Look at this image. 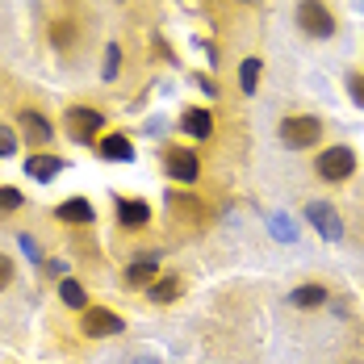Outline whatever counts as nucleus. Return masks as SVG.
Listing matches in <instances>:
<instances>
[{"label":"nucleus","mask_w":364,"mask_h":364,"mask_svg":"<svg viewBox=\"0 0 364 364\" xmlns=\"http://www.w3.org/2000/svg\"><path fill=\"white\" fill-rule=\"evenodd\" d=\"M318 139H323V122L314 113H289L281 122V143L289 146V151H306V146H314Z\"/></svg>","instance_id":"obj_1"},{"label":"nucleus","mask_w":364,"mask_h":364,"mask_svg":"<svg viewBox=\"0 0 364 364\" xmlns=\"http://www.w3.org/2000/svg\"><path fill=\"white\" fill-rule=\"evenodd\" d=\"M314 172H318V181H327V184H343L352 172H356V151L352 146H327L318 159H314Z\"/></svg>","instance_id":"obj_2"},{"label":"nucleus","mask_w":364,"mask_h":364,"mask_svg":"<svg viewBox=\"0 0 364 364\" xmlns=\"http://www.w3.org/2000/svg\"><path fill=\"white\" fill-rule=\"evenodd\" d=\"M297 26L310 38H331L335 34V13L323 0H297Z\"/></svg>","instance_id":"obj_3"},{"label":"nucleus","mask_w":364,"mask_h":364,"mask_svg":"<svg viewBox=\"0 0 364 364\" xmlns=\"http://www.w3.org/2000/svg\"><path fill=\"white\" fill-rule=\"evenodd\" d=\"M63 122H68V130H72L75 143H92V139L105 130L101 109H88V105H72V109L63 113Z\"/></svg>","instance_id":"obj_4"},{"label":"nucleus","mask_w":364,"mask_h":364,"mask_svg":"<svg viewBox=\"0 0 364 364\" xmlns=\"http://www.w3.org/2000/svg\"><path fill=\"white\" fill-rule=\"evenodd\" d=\"M164 168H168L172 181H181V184H193L201 176V159H197V151H188V146H168Z\"/></svg>","instance_id":"obj_5"},{"label":"nucleus","mask_w":364,"mask_h":364,"mask_svg":"<svg viewBox=\"0 0 364 364\" xmlns=\"http://www.w3.org/2000/svg\"><path fill=\"white\" fill-rule=\"evenodd\" d=\"M84 335L88 339H109V335H122L126 331V323L113 314V310H105V306H92V310H84Z\"/></svg>","instance_id":"obj_6"},{"label":"nucleus","mask_w":364,"mask_h":364,"mask_svg":"<svg viewBox=\"0 0 364 364\" xmlns=\"http://www.w3.org/2000/svg\"><path fill=\"white\" fill-rule=\"evenodd\" d=\"M301 214H306V222H310L323 239H339V235H343V218L335 214V205H331V201H310Z\"/></svg>","instance_id":"obj_7"},{"label":"nucleus","mask_w":364,"mask_h":364,"mask_svg":"<svg viewBox=\"0 0 364 364\" xmlns=\"http://www.w3.org/2000/svg\"><path fill=\"white\" fill-rule=\"evenodd\" d=\"M17 126L26 130V139H30V146H46L50 139H55L50 122H46V117H42L38 109H21V113H17Z\"/></svg>","instance_id":"obj_8"},{"label":"nucleus","mask_w":364,"mask_h":364,"mask_svg":"<svg viewBox=\"0 0 364 364\" xmlns=\"http://www.w3.org/2000/svg\"><path fill=\"white\" fill-rule=\"evenodd\" d=\"M181 130L188 134V139H201V143H205V139L214 134V113L197 109V105H193V109H184L181 113Z\"/></svg>","instance_id":"obj_9"},{"label":"nucleus","mask_w":364,"mask_h":364,"mask_svg":"<svg viewBox=\"0 0 364 364\" xmlns=\"http://www.w3.org/2000/svg\"><path fill=\"white\" fill-rule=\"evenodd\" d=\"M26 172H30V181H55L59 172H63V159L59 155H42V151H34L30 159H26Z\"/></svg>","instance_id":"obj_10"},{"label":"nucleus","mask_w":364,"mask_h":364,"mask_svg":"<svg viewBox=\"0 0 364 364\" xmlns=\"http://www.w3.org/2000/svg\"><path fill=\"white\" fill-rule=\"evenodd\" d=\"M55 214H59V222H68V226H92V218H97V210L84 197H68Z\"/></svg>","instance_id":"obj_11"},{"label":"nucleus","mask_w":364,"mask_h":364,"mask_svg":"<svg viewBox=\"0 0 364 364\" xmlns=\"http://www.w3.org/2000/svg\"><path fill=\"white\" fill-rule=\"evenodd\" d=\"M97 151H101V159H113V164H130L134 159V143L126 134H105L97 143Z\"/></svg>","instance_id":"obj_12"},{"label":"nucleus","mask_w":364,"mask_h":364,"mask_svg":"<svg viewBox=\"0 0 364 364\" xmlns=\"http://www.w3.org/2000/svg\"><path fill=\"white\" fill-rule=\"evenodd\" d=\"M117 222H122L126 230H134V226H146V222H151V210H146L143 201H130V197H117Z\"/></svg>","instance_id":"obj_13"},{"label":"nucleus","mask_w":364,"mask_h":364,"mask_svg":"<svg viewBox=\"0 0 364 364\" xmlns=\"http://www.w3.org/2000/svg\"><path fill=\"white\" fill-rule=\"evenodd\" d=\"M331 293H327V285H297V289L289 293V301L297 306V310H314V306H323Z\"/></svg>","instance_id":"obj_14"},{"label":"nucleus","mask_w":364,"mask_h":364,"mask_svg":"<svg viewBox=\"0 0 364 364\" xmlns=\"http://www.w3.org/2000/svg\"><path fill=\"white\" fill-rule=\"evenodd\" d=\"M155 268H159V255H139V259H130V268H126V281H130V285H151Z\"/></svg>","instance_id":"obj_15"},{"label":"nucleus","mask_w":364,"mask_h":364,"mask_svg":"<svg viewBox=\"0 0 364 364\" xmlns=\"http://www.w3.org/2000/svg\"><path fill=\"white\" fill-rule=\"evenodd\" d=\"M259 72H264V59H243L239 63V92L243 97H255V88H259Z\"/></svg>","instance_id":"obj_16"},{"label":"nucleus","mask_w":364,"mask_h":364,"mask_svg":"<svg viewBox=\"0 0 364 364\" xmlns=\"http://www.w3.org/2000/svg\"><path fill=\"white\" fill-rule=\"evenodd\" d=\"M168 197H172V214H181L184 222H201L205 210H201V201L193 193H168Z\"/></svg>","instance_id":"obj_17"},{"label":"nucleus","mask_w":364,"mask_h":364,"mask_svg":"<svg viewBox=\"0 0 364 364\" xmlns=\"http://www.w3.org/2000/svg\"><path fill=\"white\" fill-rule=\"evenodd\" d=\"M59 297H63V306H72V310H88V293H84V285L72 281V277L59 281Z\"/></svg>","instance_id":"obj_18"},{"label":"nucleus","mask_w":364,"mask_h":364,"mask_svg":"<svg viewBox=\"0 0 364 364\" xmlns=\"http://www.w3.org/2000/svg\"><path fill=\"white\" fill-rule=\"evenodd\" d=\"M151 301H155V306H168V301H176V293H181V281H176V277H164V281H155V285H151Z\"/></svg>","instance_id":"obj_19"},{"label":"nucleus","mask_w":364,"mask_h":364,"mask_svg":"<svg viewBox=\"0 0 364 364\" xmlns=\"http://www.w3.org/2000/svg\"><path fill=\"white\" fill-rule=\"evenodd\" d=\"M117 72H122V46H117V42H109V46H105V80H117Z\"/></svg>","instance_id":"obj_20"},{"label":"nucleus","mask_w":364,"mask_h":364,"mask_svg":"<svg viewBox=\"0 0 364 364\" xmlns=\"http://www.w3.org/2000/svg\"><path fill=\"white\" fill-rule=\"evenodd\" d=\"M21 201H26V197H21L13 184H4V188H0V214H13V210H21Z\"/></svg>","instance_id":"obj_21"},{"label":"nucleus","mask_w":364,"mask_h":364,"mask_svg":"<svg viewBox=\"0 0 364 364\" xmlns=\"http://www.w3.org/2000/svg\"><path fill=\"white\" fill-rule=\"evenodd\" d=\"M348 97H352V101L364 109V72H352V75H348Z\"/></svg>","instance_id":"obj_22"},{"label":"nucleus","mask_w":364,"mask_h":364,"mask_svg":"<svg viewBox=\"0 0 364 364\" xmlns=\"http://www.w3.org/2000/svg\"><path fill=\"white\" fill-rule=\"evenodd\" d=\"M13 151H17V134H13L9 126H0V159H9Z\"/></svg>","instance_id":"obj_23"},{"label":"nucleus","mask_w":364,"mask_h":364,"mask_svg":"<svg viewBox=\"0 0 364 364\" xmlns=\"http://www.w3.org/2000/svg\"><path fill=\"white\" fill-rule=\"evenodd\" d=\"M72 42H75L72 26H63V21H59V26H55V46H59V50H63V46H72Z\"/></svg>","instance_id":"obj_24"},{"label":"nucleus","mask_w":364,"mask_h":364,"mask_svg":"<svg viewBox=\"0 0 364 364\" xmlns=\"http://www.w3.org/2000/svg\"><path fill=\"white\" fill-rule=\"evenodd\" d=\"M9 285H13V259L0 252V289H9Z\"/></svg>","instance_id":"obj_25"},{"label":"nucleus","mask_w":364,"mask_h":364,"mask_svg":"<svg viewBox=\"0 0 364 364\" xmlns=\"http://www.w3.org/2000/svg\"><path fill=\"white\" fill-rule=\"evenodd\" d=\"M21 252L30 255V259H38V247H34V239H30V235H21Z\"/></svg>","instance_id":"obj_26"},{"label":"nucleus","mask_w":364,"mask_h":364,"mask_svg":"<svg viewBox=\"0 0 364 364\" xmlns=\"http://www.w3.org/2000/svg\"><path fill=\"white\" fill-rule=\"evenodd\" d=\"M243 4H255V0H243Z\"/></svg>","instance_id":"obj_27"},{"label":"nucleus","mask_w":364,"mask_h":364,"mask_svg":"<svg viewBox=\"0 0 364 364\" xmlns=\"http://www.w3.org/2000/svg\"><path fill=\"white\" fill-rule=\"evenodd\" d=\"M360 9H364V0H360Z\"/></svg>","instance_id":"obj_28"},{"label":"nucleus","mask_w":364,"mask_h":364,"mask_svg":"<svg viewBox=\"0 0 364 364\" xmlns=\"http://www.w3.org/2000/svg\"><path fill=\"white\" fill-rule=\"evenodd\" d=\"M139 364H146V360H139Z\"/></svg>","instance_id":"obj_29"}]
</instances>
